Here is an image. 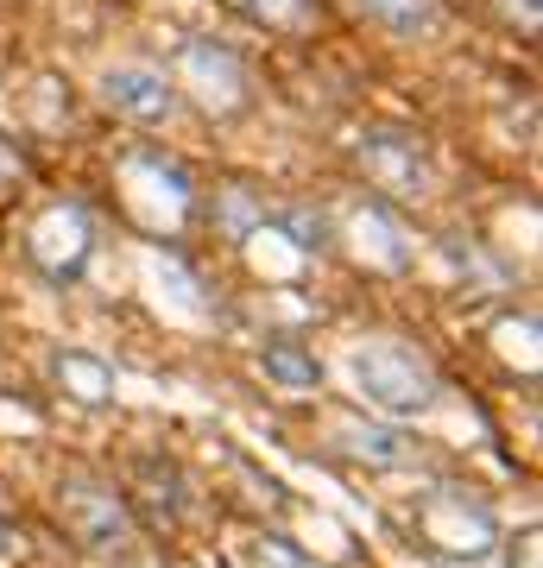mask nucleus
Wrapping results in <instances>:
<instances>
[{
  "instance_id": "f8f14e48",
  "label": "nucleus",
  "mask_w": 543,
  "mask_h": 568,
  "mask_svg": "<svg viewBox=\"0 0 543 568\" xmlns=\"http://www.w3.org/2000/svg\"><path fill=\"white\" fill-rule=\"evenodd\" d=\"M265 215H272V209H265L253 190H228V196H222V222H228V234H234V241H241V234H253Z\"/></svg>"
},
{
  "instance_id": "423d86ee",
  "label": "nucleus",
  "mask_w": 543,
  "mask_h": 568,
  "mask_svg": "<svg viewBox=\"0 0 543 568\" xmlns=\"http://www.w3.org/2000/svg\"><path fill=\"white\" fill-rule=\"evenodd\" d=\"M101 95H108V108H121V114H133V121H164V114L178 108V89H171L159 70H140V63L108 70Z\"/></svg>"
},
{
  "instance_id": "f257e3e1",
  "label": "nucleus",
  "mask_w": 543,
  "mask_h": 568,
  "mask_svg": "<svg viewBox=\"0 0 543 568\" xmlns=\"http://www.w3.org/2000/svg\"><path fill=\"white\" fill-rule=\"evenodd\" d=\"M354 373H361L366 398L380 410H392V417H418V410L436 405V373L411 347H366L361 361H354Z\"/></svg>"
},
{
  "instance_id": "7ed1b4c3",
  "label": "nucleus",
  "mask_w": 543,
  "mask_h": 568,
  "mask_svg": "<svg viewBox=\"0 0 543 568\" xmlns=\"http://www.w3.org/2000/svg\"><path fill=\"white\" fill-rule=\"evenodd\" d=\"M89 246H95V234H89V215H82V209H51V215L32 227V260H39L51 278H77L82 260H89Z\"/></svg>"
},
{
  "instance_id": "0eeeda50",
  "label": "nucleus",
  "mask_w": 543,
  "mask_h": 568,
  "mask_svg": "<svg viewBox=\"0 0 543 568\" xmlns=\"http://www.w3.org/2000/svg\"><path fill=\"white\" fill-rule=\"evenodd\" d=\"M354 7H361L366 20H380L385 32H399V39L430 32V26H436V13H443L436 0H354Z\"/></svg>"
},
{
  "instance_id": "1a4fd4ad",
  "label": "nucleus",
  "mask_w": 543,
  "mask_h": 568,
  "mask_svg": "<svg viewBox=\"0 0 543 568\" xmlns=\"http://www.w3.org/2000/svg\"><path fill=\"white\" fill-rule=\"evenodd\" d=\"M265 373H272L279 386H298V392L322 386V366L310 361L303 347H291V342H272V347H265Z\"/></svg>"
},
{
  "instance_id": "f03ea898",
  "label": "nucleus",
  "mask_w": 543,
  "mask_h": 568,
  "mask_svg": "<svg viewBox=\"0 0 543 568\" xmlns=\"http://www.w3.org/2000/svg\"><path fill=\"white\" fill-rule=\"evenodd\" d=\"M58 511H63V525L77 530L82 544H95V549H121L127 537H133V518H127V506H121L108 487H95V480L63 487Z\"/></svg>"
},
{
  "instance_id": "9b49d317",
  "label": "nucleus",
  "mask_w": 543,
  "mask_h": 568,
  "mask_svg": "<svg viewBox=\"0 0 543 568\" xmlns=\"http://www.w3.org/2000/svg\"><path fill=\"white\" fill-rule=\"evenodd\" d=\"M58 373H63V379H77L70 392H77V398H89V405H101V398H108V386H114V379H108V366L89 361V354H63Z\"/></svg>"
},
{
  "instance_id": "ddd939ff",
  "label": "nucleus",
  "mask_w": 543,
  "mask_h": 568,
  "mask_svg": "<svg viewBox=\"0 0 543 568\" xmlns=\"http://www.w3.org/2000/svg\"><path fill=\"white\" fill-rule=\"evenodd\" d=\"M247 568H316V562L298 544H284V537H260V544L247 549Z\"/></svg>"
},
{
  "instance_id": "9d476101",
  "label": "nucleus",
  "mask_w": 543,
  "mask_h": 568,
  "mask_svg": "<svg viewBox=\"0 0 543 568\" xmlns=\"http://www.w3.org/2000/svg\"><path fill=\"white\" fill-rule=\"evenodd\" d=\"M272 222L284 227V234H291V241L303 246V253H322V246H329V215H316V209H272Z\"/></svg>"
},
{
  "instance_id": "6e6552de",
  "label": "nucleus",
  "mask_w": 543,
  "mask_h": 568,
  "mask_svg": "<svg viewBox=\"0 0 543 568\" xmlns=\"http://www.w3.org/2000/svg\"><path fill=\"white\" fill-rule=\"evenodd\" d=\"M342 448H348V455H361V462H380V467L411 462V455H418V443H411V436H392V429H348Z\"/></svg>"
},
{
  "instance_id": "20e7f679",
  "label": "nucleus",
  "mask_w": 543,
  "mask_h": 568,
  "mask_svg": "<svg viewBox=\"0 0 543 568\" xmlns=\"http://www.w3.org/2000/svg\"><path fill=\"white\" fill-rule=\"evenodd\" d=\"M361 159H366V171H373V183H385L392 196H423V190H430V159H423L418 140H404V133H366Z\"/></svg>"
},
{
  "instance_id": "39448f33",
  "label": "nucleus",
  "mask_w": 543,
  "mask_h": 568,
  "mask_svg": "<svg viewBox=\"0 0 543 568\" xmlns=\"http://www.w3.org/2000/svg\"><path fill=\"white\" fill-rule=\"evenodd\" d=\"M183 70L197 77V89H202V102H209V108H241L247 70H241V58H234L228 44L190 39V44H183Z\"/></svg>"
},
{
  "instance_id": "2eb2a0df",
  "label": "nucleus",
  "mask_w": 543,
  "mask_h": 568,
  "mask_svg": "<svg viewBox=\"0 0 543 568\" xmlns=\"http://www.w3.org/2000/svg\"><path fill=\"white\" fill-rule=\"evenodd\" d=\"M0 178H20V159L13 152H0Z\"/></svg>"
},
{
  "instance_id": "4468645a",
  "label": "nucleus",
  "mask_w": 543,
  "mask_h": 568,
  "mask_svg": "<svg viewBox=\"0 0 543 568\" xmlns=\"http://www.w3.org/2000/svg\"><path fill=\"white\" fill-rule=\"evenodd\" d=\"M247 7H253L260 20H279V26H291V20H303V7H310V0H247Z\"/></svg>"
}]
</instances>
